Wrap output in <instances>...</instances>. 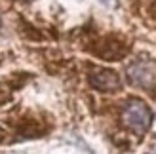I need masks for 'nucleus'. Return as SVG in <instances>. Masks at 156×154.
Wrapping results in <instances>:
<instances>
[{"label":"nucleus","mask_w":156,"mask_h":154,"mask_svg":"<svg viewBox=\"0 0 156 154\" xmlns=\"http://www.w3.org/2000/svg\"><path fill=\"white\" fill-rule=\"evenodd\" d=\"M152 112L141 99H129L122 109V122L128 129L137 135H143L151 126Z\"/></svg>","instance_id":"obj_1"},{"label":"nucleus","mask_w":156,"mask_h":154,"mask_svg":"<svg viewBox=\"0 0 156 154\" xmlns=\"http://www.w3.org/2000/svg\"><path fill=\"white\" fill-rule=\"evenodd\" d=\"M128 78L133 86L152 88L156 84V67L151 61H137L128 68Z\"/></svg>","instance_id":"obj_2"},{"label":"nucleus","mask_w":156,"mask_h":154,"mask_svg":"<svg viewBox=\"0 0 156 154\" xmlns=\"http://www.w3.org/2000/svg\"><path fill=\"white\" fill-rule=\"evenodd\" d=\"M90 82L99 91H114V89L120 88V76L114 71H107V68L95 71L90 76Z\"/></svg>","instance_id":"obj_3"},{"label":"nucleus","mask_w":156,"mask_h":154,"mask_svg":"<svg viewBox=\"0 0 156 154\" xmlns=\"http://www.w3.org/2000/svg\"><path fill=\"white\" fill-rule=\"evenodd\" d=\"M101 4H105L107 8H116L118 6V0H99Z\"/></svg>","instance_id":"obj_4"}]
</instances>
